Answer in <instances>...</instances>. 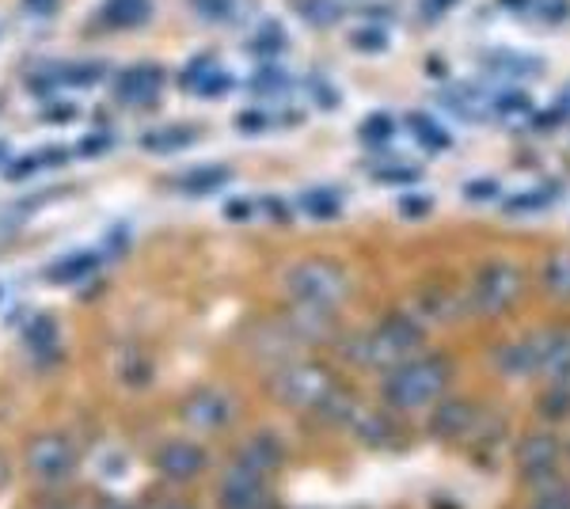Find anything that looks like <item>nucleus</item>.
<instances>
[{"mask_svg":"<svg viewBox=\"0 0 570 509\" xmlns=\"http://www.w3.org/2000/svg\"><path fill=\"white\" fill-rule=\"evenodd\" d=\"M423 339H426V328L415 320V315L392 312V315H384L373 331H365V335L354 339L350 357H354L357 365H370V368H392V365L407 362V357H415L418 346H423Z\"/></svg>","mask_w":570,"mask_h":509,"instance_id":"2","label":"nucleus"},{"mask_svg":"<svg viewBox=\"0 0 570 509\" xmlns=\"http://www.w3.org/2000/svg\"><path fill=\"white\" fill-rule=\"evenodd\" d=\"M532 509H570V487L567 482H548V487H540Z\"/></svg>","mask_w":570,"mask_h":509,"instance_id":"25","label":"nucleus"},{"mask_svg":"<svg viewBox=\"0 0 570 509\" xmlns=\"http://www.w3.org/2000/svg\"><path fill=\"white\" fill-rule=\"evenodd\" d=\"M164 509H195L190 502H172V506H164Z\"/></svg>","mask_w":570,"mask_h":509,"instance_id":"37","label":"nucleus"},{"mask_svg":"<svg viewBox=\"0 0 570 509\" xmlns=\"http://www.w3.org/2000/svg\"><path fill=\"white\" fill-rule=\"evenodd\" d=\"M476 426V407L468 399H445L429 415V434L434 437H468Z\"/></svg>","mask_w":570,"mask_h":509,"instance_id":"12","label":"nucleus"},{"mask_svg":"<svg viewBox=\"0 0 570 509\" xmlns=\"http://www.w3.org/2000/svg\"><path fill=\"white\" fill-rule=\"evenodd\" d=\"M449 376L453 365L442 354H415L388 368L381 396L392 411H423L442 399V392L449 388Z\"/></svg>","mask_w":570,"mask_h":509,"instance_id":"1","label":"nucleus"},{"mask_svg":"<svg viewBox=\"0 0 570 509\" xmlns=\"http://www.w3.org/2000/svg\"><path fill=\"white\" fill-rule=\"evenodd\" d=\"M354 426H357V437H362L365 445H388V437H392V426L384 415H357Z\"/></svg>","mask_w":570,"mask_h":509,"instance_id":"20","label":"nucleus"},{"mask_svg":"<svg viewBox=\"0 0 570 509\" xmlns=\"http://www.w3.org/2000/svg\"><path fill=\"white\" fill-rule=\"evenodd\" d=\"M28 342L34 350H50V346H58V331H54V323L50 320H39L34 328L28 331Z\"/></svg>","mask_w":570,"mask_h":509,"instance_id":"27","label":"nucleus"},{"mask_svg":"<svg viewBox=\"0 0 570 509\" xmlns=\"http://www.w3.org/2000/svg\"><path fill=\"white\" fill-rule=\"evenodd\" d=\"M556 460H559V437L556 434H525L517 445V464H521V476L529 482H559L556 479Z\"/></svg>","mask_w":570,"mask_h":509,"instance_id":"10","label":"nucleus"},{"mask_svg":"<svg viewBox=\"0 0 570 509\" xmlns=\"http://www.w3.org/2000/svg\"><path fill=\"white\" fill-rule=\"evenodd\" d=\"M521 270L514 262H487L468 289V309L476 315H502L521 297Z\"/></svg>","mask_w":570,"mask_h":509,"instance_id":"4","label":"nucleus"},{"mask_svg":"<svg viewBox=\"0 0 570 509\" xmlns=\"http://www.w3.org/2000/svg\"><path fill=\"white\" fill-rule=\"evenodd\" d=\"M392 134H396V126H392L388 114H373L370 122H362V137H370V142H384Z\"/></svg>","mask_w":570,"mask_h":509,"instance_id":"26","label":"nucleus"},{"mask_svg":"<svg viewBox=\"0 0 570 509\" xmlns=\"http://www.w3.org/2000/svg\"><path fill=\"white\" fill-rule=\"evenodd\" d=\"M479 61L490 69V76H506V81H517V76H537L543 69L540 58L514 54V50H490V54H484Z\"/></svg>","mask_w":570,"mask_h":509,"instance_id":"13","label":"nucleus"},{"mask_svg":"<svg viewBox=\"0 0 570 509\" xmlns=\"http://www.w3.org/2000/svg\"><path fill=\"white\" fill-rule=\"evenodd\" d=\"M156 92V76H145V73H129L126 76V95L129 100H142V95Z\"/></svg>","mask_w":570,"mask_h":509,"instance_id":"30","label":"nucleus"},{"mask_svg":"<svg viewBox=\"0 0 570 509\" xmlns=\"http://www.w3.org/2000/svg\"><path fill=\"white\" fill-rule=\"evenodd\" d=\"M339 190H309L304 195V209H309L312 217H335L339 214Z\"/></svg>","mask_w":570,"mask_h":509,"instance_id":"22","label":"nucleus"},{"mask_svg":"<svg viewBox=\"0 0 570 509\" xmlns=\"http://www.w3.org/2000/svg\"><path fill=\"white\" fill-rule=\"evenodd\" d=\"M301 8H304L301 15H309L315 23H331L339 15V8L331 4V0H301Z\"/></svg>","mask_w":570,"mask_h":509,"instance_id":"29","label":"nucleus"},{"mask_svg":"<svg viewBox=\"0 0 570 509\" xmlns=\"http://www.w3.org/2000/svg\"><path fill=\"white\" fill-rule=\"evenodd\" d=\"M567 12H570L567 0H540V15H543V20L559 23V20H567Z\"/></svg>","mask_w":570,"mask_h":509,"instance_id":"31","label":"nucleus"},{"mask_svg":"<svg viewBox=\"0 0 570 509\" xmlns=\"http://www.w3.org/2000/svg\"><path fill=\"white\" fill-rule=\"evenodd\" d=\"M548 350H551V328L548 331H532L525 339H514L498 350V368L502 376H537L548 365Z\"/></svg>","mask_w":570,"mask_h":509,"instance_id":"8","label":"nucleus"},{"mask_svg":"<svg viewBox=\"0 0 570 509\" xmlns=\"http://www.w3.org/2000/svg\"><path fill=\"white\" fill-rule=\"evenodd\" d=\"M286 289L297 301V309L328 312V309H335L342 297H346V274H342L335 262L309 259V262H297V267L289 270Z\"/></svg>","mask_w":570,"mask_h":509,"instance_id":"3","label":"nucleus"},{"mask_svg":"<svg viewBox=\"0 0 570 509\" xmlns=\"http://www.w3.org/2000/svg\"><path fill=\"white\" fill-rule=\"evenodd\" d=\"M331 388H335L331 373L323 365H315V362L286 365L282 373L274 376V392H278V396H282L289 407H301V411H315Z\"/></svg>","mask_w":570,"mask_h":509,"instance_id":"7","label":"nucleus"},{"mask_svg":"<svg viewBox=\"0 0 570 509\" xmlns=\"http://www.w3.org/2000/svg\"><path fill=\"white\" fill-rule=\"evenodd\" d=\"M240 453L248 456V460H256L259 468H267V471H274L278 464L286 460V449H282V442H278V434H256Z\"/></svg>","mask_w":570,"mask_h":509,"instance_id":"16","label":"nucleus"},{"mask_svg":"<svg viewBox=\"0 0 570 509\" xmlns=\"http://www.w3.org/2000/svg\"><path fill=\"white\" fill-rule=\"evenodd\" d=\"M543 373H548V381L570 384V328H551V350Z\"/></svg>","mask_w":570,"mask_h":509,"instance_id":"15","label":"nucleus"},{"mask_svg":"<svg viewBox=\"0 0 570 509\" xmlns=\"http://www.w3.org/2000/svg\"><path fill=\"white\" fill-rule=\"evenodd\" d=\"M510 8H529V0H506Z\"/></svg>","mask_w":570,"mask_h":509,"instance_id":"36","label":"nucleus"},{"mask_svg":"<svg viewBox=\"0 0 570 509\" xmlns=\"http://www.w3.org/2000/svg\"><path fill=\"white\" fill-rule=\"evenodd\" d=\"M456 312H460V301H456L453 289H423L418 293V323H449L456 320Z\"/></svg>","mask_w":570,"mask_h":509,"instance_id":"14","label":"nucleus"},{"mask_svg":"<svg viewBox=\"0 0 570 509\" xmlns=\"http://www.w3.org/2000/svg\"><path fill=\"white\" fill-rule=\"evenodd\" d=\"M50 509H76V506H69V502H58V506H50Z\"/></svg>","mask_w":570,"mask_h":509,"instance_id":"38","label":"nucleus"},{"mask_svg":"<svg viewBox=\"0 0 570 509\" xmlns=\"http://www.w3.org/2000/svg\"><path fill=\"white\" fill-rule=\"evenodd\" d=\"M400 209H403V214H407V217H415V214H429V198L423 195V198H403L400 201Z\"/></svg>","mask_w":570,"mask_h":509,"instance_id":"33","label":"nucleus"},{"mask_svg":"<svg viewBox=\"0 0 570 509\" xmlns=\"http://www.w3.org/2000/svg\"><path fill=\"white\" fill-rule=\"evenodd\" d=\"M495 114H529L532 111V100L529 92H517V87H506V92H498L495 100L487 103Z\"/></svg>","mask_w":570,"mask_h":509,"instance_id":"21","label":"nucleus"},{"mask_svg":"<svg viewBox=\"0 0 570 509\" xmlns=\"http://www.w3.org/2000/svg\"><path fill=\"white\" fill-rule=\"evenodd\" d=\"M445 107H449L453 114H460V118H468V122H479L490 111L484 95L471 92V87H456V92L445 95Z\"/></svg>","mask_w":570,"mask_h":509,"instance_id":"19","label":"nucleus"},{"mask_svg":"<svg viewBox=\"0 0 570 509\" xmlns=\"http://www.w3.org/2000/svg\"><path fill=\"white\" fill-rule=\"evenodd\" d=\"M76 464H81V453H76L73 437L65 434H42L28 445V471L39 482H65L73 479Z\"/></svg>","mask_w":570,"mask_h":509,"instance_id":"6","label":"nucleus"},{"mask_svg":"<svg viewBox=\"0 0 570 509\" xmlns=\"http://www.w3.org/2000/svg\"><path fill=\"white\" fill-rule=\"evenodd\" d=\"M556 198H559L556 183H551V187H532V190H525L521 198H514L510 209H514V214H517V209H543V206H551Z\"/></svg>","mask_w":570,"mask_h":509,"instance_id":"24","label":"nucleus"},{"mask_svg":"<svg viewBox=\"0 0 570 509\" xmlns=\"http://www.w3.org/2000/svg\"><path fill=\"white\" fill-rule=\"evenodd\" d=\"M209 456L198 442H187V437H175V442L160 445L156 449V471L172 482H190L206 471Z\"/></svg>","mask_w":570,"mask_h":509,"instance_id":"11","label":"nucleus"},{"mask_svg":"<svg viewBox=\"0 0 570 509\" xmlns=\"http://www.w3.org/2000/svg\"><path fill=\"white\" fill-rule=\"evenodd\" d=\"M4 482H8V460L0 456V487H4Z\"/></svg>","mask_w":570,"mask_h":509,"instance_id":"35","label":"nucleus"},{"mask_svg":"<svg viewBox=\"0 0 570 509\" xmlns=\"http://www.w3.org/2000/svg\"><path fill=\"white\" fill-rule=\"evenodd\" d=\"M453 4H456V0H423V15H429V20H437V15H445Z\"/></svg>","mask_w":570,"mask_h":509,"instance_id":"34","label":"nucleus"},{"mask_svg":"<svg viewBox=\"0 0 570 509\" xmlns=\"http://www.w3.org/2000/svg\"><path fill=\"white\" fill-rule=\"evenodd\" d=\"M236 415V403L221 388H198L179 403V418L195 429H225Z\"/></svg>","mask_w":570,"mask_h":509,"instance_id":"9","label":"nucleus"},{"mask_svg":"<svg viewBox=\"0 0 570 509\" xmlns=\"http://www.w3.org/2000/svg\"><path fill=\"white\" fill-rule=\"evenodd\" d=\"M540 418L548 423H563L570 418V384L567 381H548V392L540 396Z\"/></svg>","mask_w":570,"mask_h":509,"instance_id":"18","label":"nucleus"},{"mask_svg":"<svg viewBox=\"0 0 570 509\" xmlns=\"http://www.w3.org/2000/svg\"><path fill=\"white\" fill-rule=\"evenodd\" d=\"M354 46H357V50H384V34L362 31V34H354Z\"/></svg>","mask_w":570,"mask_h":509,"instance_id":"32","label":"nucleus"},{"mask_svg":"<svg viewBox=\"0 0 570 509\" xmlns=\"http://www.w3.org/2000/svg\"><path fill=\"white\" fill-rule=\"evenodd\" d=\"M540 282L551 297H570V251L548 254V262L540 270Z\"/></svg>","mask_w":570,"mask_h":509,"instance_id":"17","label":"nucleus"},{"mask_svg":"<svg viewBox=\"0 0 570 509\" xmlns=\"http://www.w3.org/2000/svg\"><path fill=\"white\" fill-rule=\"evenodd\" d=\"M267 479H270V471L259 468L256 460H248V456L240 453L232 464H228L221 490H217V506L221 509H267Z\"/></svg>","mask_w":570,"mask_h":509,"instance_id":"5","label":"nucleus"},{"mask_svg":"<svg viewBox=\"0 0 570 509\" xmlns=\"http://www.w3.org/2000/svg\"><path fill=\"white\" fill-rule=\"evenodd\" d=\"M498 195H502V187H498L495 179H471L468 187H464V198L468 201H490Z\"/></svg>","mask_w":570,"mask_h":509,"instance_id":"28","label":"nucleus"},{"mask_svg":"<svg viewBox=\"0 0 570 509\" xmlns=\"http://www.w3.org/2000/svg\"><path fill=\"white\" fill-rule=\"evenodd\" d=\"M411 126H415L418 142L429 145V148H445V145H449V134H445V129L437 126V122L423 118V114H411Z\"/></svg>","mask_w":570,"mask_h":509,"instance_id":"23","label":"nucleus"}]
</instances>
